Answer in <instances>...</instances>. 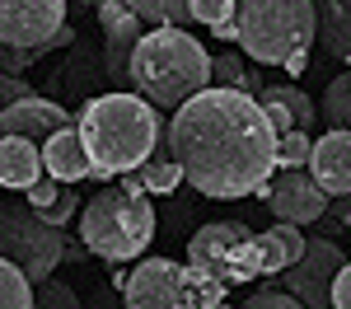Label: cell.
Here are the masks:
<instances>
[{"label": "cell", "instance_id": "31", "mask_svg": "<svg viewBox=\"0 0 351 309\" xmlns=\"http://www.w3.org/2000/svg\"><path fill=\"white\" fill-rule=\"evenodd\" d=\"M258 103H263V112H267V122H271V132H276V136L295 132V117H291L286 103H276V99H258Z\"/></svg>", "mask_w": 351, "mask_h": 309}, {"label": "cell", "instance_id": "26", "mask_svg": "<svg viewBox=\"0 0 351 309\" xmlns=\"http://www.w3.org/2000/svg\"><path fill=\"white\" fill-rule=\"evenodd\" d=\"M33 309H80V300H75V291L66 286V281H43L38 286V295H33Z\"/></svg>", "mask_w": 351, "mask_h": 309}, {"label": "cell", "instance_id": "24", "mask_svg": "<svg viewBox=\"0 0 351 309\" xmlns=\"http://www.w3.org/2000/svg\"><path fill=\"white\" fill-rule=\"evenodd\" d=\"M309 150H314L309 132H286V136H276V164L281 169H304L309 164Z\"/></svg>", "mask_w": 351, "mask_h": 309}, {"label": "cell", "instance_id": "3", "mask_svg": "<svg viewBox=\"0 0 351 309\" xmlns=\"http://www.w3.org/2000/svg\"><path fill=\"white\" fill-rule=\"evenodd\" d=\"M132 84L155 108H183L192 94L211 89V56L188 28H150L132 52Z\"/></svg>", "mask_w": 351, "mask_h": 309}, {"label": "cell", "instance_id": "7", "mask_svg": "<svg viewBox=\"0 0 351 309\" xmlns=\"http://www.w3.org/2000/svg\"><path fill=\"white\" fill-rule=\"evenodd\" d=\"M0 253H5L33 286H43V281L52 277V267L66 258V249H61V230L47 225L28 201L0 206Z\"/></svg>", "mask_w": 351, "mask_h": 309}, {"label": "cell", "instance_id": "33", "mask_svg": "<svg viewBox=\"0 0 351 309\" xmlns=\"http://www.w3.org/2000/svg\"><path fill=\"white\" fill-rule=\"evenodd\" d=\"M14 99H33V84L28 80H0V108L14 103Z\"/></svg>", "mask_w": 351, "mask_h": 309}, {"label": "cell", "instance_id": "35", "mask_svg": "<svg viewBox=\"0 0 351 309\" xmlns=\"http://www.w3.org/2000/svg\"><path fill=\"white\" fill-rule=\"evenodd\" d=\"M38 56L43 52H10V47H5V66H10V71H24L28 61H38Z\"/></svg>", "mask_w": 351, "mask_h": 309}, {"label": "cell", "instance_id": "40", "mask_svg": "<svg viewBox=\"0 0 351 309\" xmlns=\"http://www.w3.org/2000/svg\"><path fill=\"white\" fill-rule=\"evenodd\" d=\"M347 75H351V71H347Z\"/></svg>", "mask_w": 351, "mask_h": 309}, {"label": "cell", "instance_id": "23", "mask_svg": "<svg viewBox=\"0 0 351 309\" xmlns=\"http://www.w3.org/2000/svg\"><path fill=\"white\" fill-rule=\"evenodd\" d=\"M258 99H276V103H286L291 117H295V132H314V99H309L304 89H295V84H271V89L258 94Z\"/></svg>", "mask_w": 351, "mask_h": 309}, {"label": "cell", "instance_id": "20", "mask_svg": "<svg viewBox=\"0 0 351 309\" xmlns=\"http://www.w3.org/2000/svg\"><path fill=\"white\" fill-rule=\"evenodd\" d=\"M211 84L216 89H239V94H263V84H258V75L243 66L234 52H220V56H211Z\"/></svg>", "mask_w": 351, "mask_h": 309}, {"label": "cell", "instance_id": "17", "mask_svg": "<svg viewBox=\"0 0 351 309\" xmlns=\"http://www.w3.org/2000/svg\"><path fill=\"white\" fill-rule=\"evenodd\" d=\"M183 183V164L169 155V145H155V155L145 160V164H136V169H127L122 173V188L127 193H173Z\"/></svg>", "mask_w": 351, "mask_h": 309}, {"label": "cell", "instance_id": "30", "mask_svg": "<svg viewBox=\"0 0 351 309\" xmlns=\"http://www.w3.org/2000/svg\"><path fill=\"white\" fill-rule=\"evenodd\" d=\"M276 239H281V249H286V262H300V253H304V234H300V225H286V221H276V230H271Z\"/></svg>", "mask_w": 351, "mask_h": 309}, {"label": "cell", "instance_id": "36", "mask_svg": "<svg viewBox=\"0 0 351 309\" xmlns=\"http://www.w3.org/2000/svg\"><path fill=\"white\" fill-rule=\"evenodd\" d=\"M211 33H216L220 42H239V19H230V24H216Z\"/></svg>", "mask_w": 351, "mask_h": 309}, {"label": "cell", "instance_id": "19", "mask_svg": "<svg viewBox=\"0 0 351 309\" xmlns=\"http://www.w3.org/2000/svg\"><path fill=\"white\" fill-rule=\"evenodd\" d=\"M132 14H141L145 24H155V28H183L192 24V5L188 0H122Z\"/></svg>", "mask_w": 351, "mask_h": 309}, {"label": "cell", "instance_id": "2", "mask_svg": "<svg viewBox=\"0 0 351 309\" xmlns=\"http://www.w3.org/2000/svg\"><path fill=\"white\" fill-rule=\"evenodd\" d=\"M84 145H89V160H94V173L89 178H112V173H127V169L145 164L155 155V145L164 140V127L155 117V103L136 99L127 89H112V94H99L89 99L75 117Z\"/></svg>", "mask_w": 351, "mask_h": 309}, {"label": "cell", "instance_id": "34", "mask_svg": "<svg viewBox=\"0 0 351 309\" xmlns=\"http://www.w3.org/2000/svg\"><path fill=\"white\" fill-rule=\"evenodd\" d=\"M328 216L337 225H351V193L347 197H332V206H328Z\"/></svg>", "mask_w": 351, "mask_h": 309}, {"label": "cell", "instance_id": "8", "mask_svg": "<svg viewBox=\"0 0 351 309\" xmlns=\"http://www.w3.org/2000/svg\"><path fill=\"white\" fill-rule=\"evenodd\" d=\"M71 0H0V47L10 52H52L66 28Z\"/></svg>", "mask_w": 351, "mask_h": 309}, {"label": "cell", "instance_id": "29", "mask_svg": "<svg viewBox=\"0 0 351 309\" xmlns=\"http://www.w3.org/2000/svg\"><path fill=\"white\" fill-rule=\"evenodd\" d=\"M38 216H43L47 225H56V230H66V225H71L75 216H80V197H75L71 188H66V193H61V201H56L52 211H38Z\"/></svg>", "mask_w": 351, "mask_h": 309}, {"label": "cell", "instance_id": "37", "mask_svg": "<svg viewBox=\"0 0 351 309\" xmlns=\"http://www.w3.org/2000/svg\"><path fill=\"white\" fill-rule=\"evenodd\" d=\"M304 61H309V52H304V56H291V61H286V71H291V75H300V71H304Z\"/></svg>", "mask_w": 351, "mask_h": 309}, {"label": "cell", "instance_id": "15", "mask_svg": "<svg viewBox=\"0 0 351 309\" xmlns=\"http://www.w3.org/2000/svg\"><path fill=\"white\" fill-rule=\"evenodd\" d=\"M43 169L52 173L56 183H80L94 173V160H89V145H84L80 127H61L43 140Z\"/></svg>", "mask_w": 351, "mask_h": 309}, {"label": "cell", "instance_id": "39", "mask_svg": "<svg viewBox=\"0 0 351 309\" xmlns=\"http://www.w3.org/2000/svg\"><path fill=\"white\" fill-rule=\"evenodd\" d=\"M216 309H230V305H216Z\"/></svg>", "mask_w": 351, "mask_h": 309}, {"label": "cell", "instance_id": "4", "mask_svg": "<svg viewBox=\"0 0 351 309\" xmlns=\"http://www.w3.org/2000/svg\"><path fill=\"white\" fill-rule=\"evenodd\" d=\"M155 239V206L145 193L104 188L80 206V244L104 262H127Z\"/></svg>", "mask_w": 351, "mask_h": 309}, {"label": "cell", "instance_id": "12", "mask_svg": "<svg viewBox=\"0 0 351 309\" xmlns=\"http://www.w3.org/2000/svg\"><path fill=\"white\" fill-rule=\"evenodd\" d=\"M61 127H75V117L61 108V103H52V99H14V103H5L0 108V140L5 136H28V140H43L52 136V132H61Z\"/></svg>", "mask_w": 351, "mask_h": 309}, {"label": "cell", "instance_id": "5", "mask_svg": "<svg viewBox=\"0 0 351 309\" xmlns=\"http://www.w3.org/2000/svg\"><path fill=\"white\" fill-rule=\"evenodd\" d=\"M314 0H239V47L263 66H286L314 47Z\"/></svg>", "mask_w": 351, "mask_h": 309}, {"label": "cell", "instance_id": "14", "mask_svg": "<svg viewBox=\"0 0 351 309\" xmlns=\"http://www.w3.org/2000/svg\"><path fill=\"white\" fill-rule=\"evenodd\" d=\"M309 173L328 197L351 193V132H328L309 150Z\"/></svg>", "mask_w": 351, "mask_h": 309}, {"label": "cell", "instance_id": "11", "mask_svg": "<svg viewBox=\"0 0 351 309\" xmlns=\"http://www.w3.org/2000/svg\"><path fill=\"white\" fill-rule=\"evenodd\" d=\"M99 28H104V66H108V84L112 89H127L132 84V52H136V42L145 38L141 33V14H132L122 0H104L99 10Z\"/></svg>", "mask_w": 351, "mask_h": 309}, {"label": "cell", "instance_id": "9", "mask_svg": "<svg viewBox=\"0 0 351 309\" xmlns=\"http://www.w3.org/2000/svg\"><path fill=\"white\" fill-rule=\"evenodd\" d=\"M342 267H347V253L337 249L332 239H309L304 253H300V262H291L281 272V291H291L300 305L324 309L332 300V281H337Z\"/></svg>", "mask_w": 351, "mask_h": 309}, {"label": "cell", "instance_id": "18", "mask_svg": "<svg viewBox=\"0 0 351 309\" xmlns=\"http://www.w3.org/2000/svg\"><path fill=\"white\" fill-rule=\"evenodd\" d=\"M314 19H319L324 52L351 61V0H314Z\"/></svg>", "mask_w": 351, "mask_h": 309}, {"label": "cell", "instance_id": "6", "mask_svg": "<svg viewBox=\"0 0 351 309\" xmlns=\"http://www.w3.org/2000/svg\"><path fill=\"white\" fill-rule=\"evenodd\" d=\"M122 291L127 309H216L225 300V281L178 267L169 258H145Z\"/></svg>", "mask_w": 351, "mask_h": 309}, {"label": "cell", "instance_id": "27", "mask_svg": "<svg viewBox=\"0 0 351 309\" xmlns=\"http://www.w3.org/2000/svg\"><path fill=\"white\" fill-rule=\"evenodd\" d=\"M66 188H71V183H56L52 173H43V178L28 188V206H33V211H52L56 201H61V193H66Z\"/></svg>", "mask_w": 351, "mask_h": 309}, {"label": "cell", "instance_id": "21", "mask_svg": "<svg viewBox=\"0 0 351 309\" xmlns=\"http://www.w3.org/2000/svg\"><path fill=\"white\" fill-rule=\"evenodd\" d=\"M328 122V132H351V75H337V80H328L324 89V112H319Z\"/></svg>", "mask_w": 351, "mask_h": 309}, {"label": "cell", "instance_id": "16", "mask_svg": "<svg viewBox=\"0 0 351 309\" xmlns=\"http://www.w3.org/2000/svg\"><path fill=\"white\" fill-rule=\"evenodd\" d=\"M43 178V145L28 136H5L0 140V188L28 193Z\"/></svg>", "mask_w": 351, "mask_h": 309}, {"label": "cell", "instance_id": "13", "mask_svg": "<svg viewBox=\"0 0 351 309\" xmlns=\"http://www.w3.org/2000/svg\"><path fill=\"white\" fill-rule=\"evenodd\" d=\"M243 239H248V225H239V221L202 225V230L188 239V267H192V272H202V277H216V281H220L225 258L239 249Z\"/></svg>", "mask_w": 351, "mask_h": 309}, {"label": "cell", "instance_id": "22", "mask_svg": "<svg viewBox=\"0 0 351 309\" xmlns=\"http://www.w3.org/2000/svg\"><path fill=\"white\" fill-rule=\"evenodd\" d=\"M0 309H33V281L0 253Z\"/></svg>", "mask_w": 351, "mask_h": 309}, {"label": "cell", "instance_id": "32", "mask_svg": "<svg viewBox=\"0 0 351 309\" xmlns=\"http://www.w3.org/2000/svg\"><path fill=\"white\" fill-rule=\"evenodd\" d=\"M332 309H351V262L337 272V281H332V300H328Z\"/></svg>", "mask_w": 351, "mask_h": 309}, {"label": "cell", "instance_id": "1", "mask_svg": "<svg viewBox=\"0 0 351 309\" xmlns=\"http://www.w3.org/2000/svg\"><path fill=\"white\" fill-rule=\"evenodd\" d=\"M169 155L202 197L234 201L271 183L276 132L253 94L211 84L169 117Z\"/></svg>", "mask_w": 351, "mask_h": 309}, {"label": "cell", "instance_id": "38", "mask_svg": "<svg viewBox=\"0 0 351 309\" xmlns=\"http://www.w3.org/2000/svg\"><path fill=\"white\" fill-rule=\"evenodd\" d=\"M71 5H80V10H99L104 0H71Z\"/></svg>", "mask_w": 351, "mask_h": 309}, {"label": "cell", "instance_id": "28", "mask_svg": "<svg viewBox=\"0 0 351 309\" xmlns=\"http://www.w3.org/2000/svg\"><path fill=\"white\" fill-rule=\"evenodd\" d=\"M243 309H309L300 305L291 291H281V286H267V291H258V295H248V305Z\"/></svg>", "mask_w": 351, "mask_h": 309}, {"label": "cell", "instance_id": "25", "mask_svg": "<svg viewBox=\"0 0 351 309\" xmlns=\"http://www.w3.org/2000/svg\"><path fill=\"white\" fill-rule=\"evenodd\" d=\"M188 5H192V24H202V28L239 19V0H188Z\"/></svg>", "mask_w": 351, "mask_h": 309}, {"label": "cell", "instance_id": "10", "mask_svg": "<svg viewBox=\"0 0 351 309\" xmlns=\"http://www.w3.org/2000/svg\"><path fill=\"white\" fill-rule=\"evenodd\" d=\"M258 197H267L271 216L286 225H319L328 211V193L314 183L309 169H281V178L267 183Z\"/></svg>", "mask_w": 351, "mask_h": 309}]
</instances>
